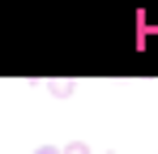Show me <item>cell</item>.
<instances>
[{"label":"cell","instance_id":"obj_1","mask_svg":"<svg viewBox=\"0 0 158 154\" xmlns=\"http://www.w3.org/2000/svg\"><path fill=\"white\" fill-rule=\"evenodd\" d=\"M47 90H52V99H73V90H77V81H69V77H52V81H43Z\"/></svg>","mask_w":158,"mask_h":154},{"label":"cell","instance_id":"obj_2","mask_svg":"<svg viewBox=\"0 0 158 154\" xmlns=\"http://www.w3.org/2000/svg\"><path fill=\"white\" fill-rule=\"evenodd\" d=\"M60 150H64V154H94L90 141H69V146H60Z\"/></svg>","mask_w":158,"mask_h":154},{"label":"cell","instance_id":"obj_3","mask_svg":"<svg viewBox=\"0 0 158 154\" xmlns=\"http://www.w3.org/2000/svg\"><path fill=\"white\" fill-rule=\"evenodd\" d=\"M141 22H145V30H150V34H158V9H150V13H141Z\"/></svg>","mask_w":158,"mask_h":154},{"label":"cell","instance_id":"obj_4","mask_svg":"<svg viewBox=\"0 0 158 154\" xmlns=\"http://www.w3.org/2000/svg\"><path fill=\"white\" fill-rule=\"evenodd\" d=\"M34 154H64V150H60V146H39Z\"/></svg>","mask_w":158,"mask_h":154},{"label":"cell","instance_id":"obj_5","mask_svg":"<svg viewBox=\"0 0 158 154\" xmlns=\"http://www.w3.org/2000/svg\"><path fill=\"white\" fill-rule=\"evenodd\" d=\"M103 154H111V150H103Z\"/></svg>","mask_w":158,"mask_h":154}]
</instances>
